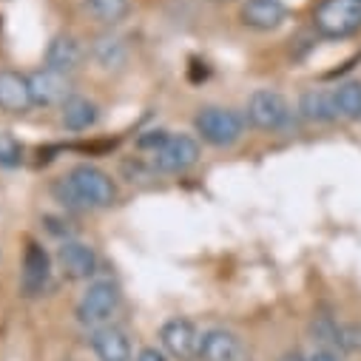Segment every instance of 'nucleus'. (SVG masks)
Returning a JSON list of instances; mask_svg holds the SVG:
<instances>
[{
	"mask_svg": "<svg viewBox=\"0 0 361 361\" xmlns=\"http://www.w3.org/2000/svg\"><path fill=\"white\" fill-rule=\"evenodd\" d=\"M23 162V145L15 140V134L0 131V165L4 168H18Z\"/></svg>",
	"mask_w": 361,
	"mask_h": 361,
	"instance_id": "21",
	"label": "nucleus"
},
{
	"mask_svg": "<svg viewBox=\"0 0 361 361\" xmlns=\"http://www.w3.org/2000/svg\"><path fill=\"white\" fill-rule=\"evenodd\" d=\"M242 23L247 29H256V32H274L285 23L288 18V9L282 0H245V6L239 12Z\"/></svg>",
	"mask_w": 361,
	"mask_h": 361,
	"instance_id": "12",
	"label": "nucleus"
},
{
	"mask_svg": "<svg viewBox=\"0 0 361 361\" xmlns=\"http://www.w3.org/2000/svg\"><path fill=\"white\" fill-rule=\"evenodd\" d=\"M134 361H165V355L157 350V347H145V350H140L137 353V358Z\"/></svg>",
	"mask_w": 361,
	"mask_h": 361,
	"instance_id": "25",
	"label": "nucleus"
},
{
	"mask_svg": "<svg viewBox=\"0 0 361 361\" xmlns=\"http://www.w3.org/2000/svg\"><path fill=\"white\" fill-rule=\"evenodd\" d=\"M85 9L94 20H100L106 26H117L120 20L128 18L131 0H85Z\"/></svg>",
	"mask_w": 361,
	"mask_h": 361,
	"instance_id": "20",
	"label": "nucleus"
},
{
	"mask_svg": "<svg viewBox=\"0 0 361 361\" xmlns=\"http://www.w3.org/2000/svg\"><path fill=\"white\" fill-rule=\"evenodd\" d=\"M92 350L97 361H131V341L120 327L103 324L92 336Z\"/></svg>",
	"mask_w": 361,
	"mask_h": 361,
	"instance_id": "15",
	"label": "nucleus"
},
{
	"mask_svg": "<svg viewBox=\"0 0 361 361\" xmlns=\"http://www.w3.org/2000/svg\"><path fill=\"white\" fill-rule=\"evenodd\" d=\"M51 194H54V200H57L63 208H68V211H80V208H82L77 191H74L71 183H68V176H60V179H57V183L51 185Z\"/></svg>",
	"mask_w": 361,
	"mask_h": 361,
	"instance_id": "22",
	"label": "nucleus"
},
{
	"mask_svg": "<svg viewBox=\"0 0 361 361\" xmlns=\"http://www.w3.org/2000/svg\"><path fill=\"white\" fill-rule=\"evenodd\" d=\"M148 159L154 162L157 173H183L200 162V142L191 134H168Z\"/></svg>",
	"mask_w": 361,
	"mask_h": 361,
	"instance_id": "6",
	"label": "nucleus"
},
{
	"mask_svg": "<svg viewBox=\"0 0 361 361\" xmlns=\"http://www.w3.org/2000/svg\"><path fill=\"white\" fill-rule=\"evenodd\" d=\"M97 117H100V111H97V106L88 100V97L71 94V97L60 106V123H63V128H68V131H88V128L97 123Z\"/></svg>",
	"mask_w": 361,
	"mask_h": 361,
	"instance_id": "17",
	"label": "nucleus"
},
{
	"mask_svg": "<svg viewBox=\"0 0 361 361\" xmlns=\"http://www.w3.org/2000/svg\"><path fill=\"white\" fill-rule=\"evenodd\" d=\"M200 338H202V333L188 319H171L159 330L162 350L176 361H197L200 358Z\"/></svg>",
	"mask_w": 361,
	"mask_h": 361,
	"instance_id": "8",
	"label": "nucleus"
},
{
	"mask_svg": "<svg viewBox=\"0 0 361 361\" xmlns=\"http://www.w3.org/2000/svg\"><path fill=\"white\" fill-rule=\"evenodd\" d=\"M299 117L307 123H333L336 103H333V88H307L299 100Z\"/></svg>",
	"mask_w": 361,
	"mask_h": 361,
	"instance_id": "16",
	"label": "nucleus"
},
{
	"mask_svg": "<svg viewBox=\"0 0 361 361\" xmlns=\"http://www.w3.org/2000/svg\"><path fill=\"white\" fill-rule=\"evenodd\" d=\"M279 361H307V358H305L302 353H296V350H293V353H285V355H279Z\"/></svg>",
	"mask_w": 361,
	"mask_h": 361,
	"instance_id": "26",
	"label": "nucleus"
},
{
	"mask_svg": "<svg viewBox=\"0 0 361 361\" xmlns=\"http://www.w3.org/2000/svg\"><path fill=\"white\" fill-rule=\"evenodd\" d=\"M49 276H51V259L49 253L37 245V242H29L26 247V256H23V276H20V290L23 296H40L49 285Z\"/></svg>",
	"mask_w": 361,
	"mask_h": 361,
	"instance_id": "10",
	"label": "nucleus"
},
{
	"mask_svg": "<svg viewBox=\"0 0 361 361\" xmlns=\"http://www.w3.org/2000/svg\"><path fill=\"white\" fill-rule=\"evenodd\" d=\"M92 54H94V60H97L103 68L111 71V68L126 66V60H128V46H126V40L117 37V35H103V37L94 40Z\"/></svg>",
	"mask_w": 361,
	"mask_h": 361,
	"instance_id": "18",
	"label": "nucleus"
},
{
	"mask_svg": "<svg viewBox=\"0 0 361 361\" xmlns=\"http://www.w3.org/2000/svg\"><path fill=\"white\" fill-rule=\"evenodd\" d=\"M85 60V49L71 35H54L46 49V68H54L60 74H74Z\"/></svg>",
	"mask_w": 361,
	"mask_h": 361,
	"instance_id": "13",
	"label": "nucleus"
},
{
	"mask_svg": "<svg viewBox=\"0 0 361 361\" xmlns=\"http://www.w3.org/2000/svg\"><path fill=\"white\" fill-rule=\"evenodd\" d=\"M361 347V327L358 324H338L336 333V350L341 353H353Z\"/></svg>",
	"mask_w": 361,
	"mask_h": 361,
	"instance_id": "23",
	"label": "nucleus"
},
{
	"mask_svg": "<svg viewBox=\"0 0 361 361\" xmlns=\"http://www.w3.org/2000/svg\"><path fill=\"white\" fill-rule=\"evenodd\" d=\"M336 114L341 120H361V80H347L333 88Z\"/></svg>",
	"mask_w": 361,
	"mask_h": 361,
	"instance_id": "19",
	"label": "nucleus"
},
{
	"mask_svg": "<svg viewBox=\"0 0 361 361\" xmlns=\"http://www.w3.org/2000/svg\"><path fill=\"white\" fill-rule=\"evenodd\" d=\"M35 109L29 77L18 71H0V111L6 114H26Z\"/></svg>",
	"mask_w": 361,
	"mask_h": 361,
	"instance_id": "11",
	"label": "nucleus"
},
{
	"mask_svg": "<svg viewBox=\"0 0 361 361\" xmlns=\"http://www.w3.org/2000/svg\"><path fill=\"white\" fill-rule=\"evenodd\" d=\"M120 307V288L111 279H97L85 288L77 302V322L85 327H103Z\"/></svg>",
	"mask_w": 361,
	"mask_h": 361,
	"instance_id": "4",
	"label": "nucleus"
},
{
	"mask_svg": "<svg viewBox=\"0 0 361 361\" xmlns=\"http://www.w3.org/2000/svg\"><path fill=\"white\" fill-rule=\"evenodd\" d=\"M29 77V88H32V100L35 106H43V109H51V106H63L68 97H71V80L68 74H60L54 68H37Z\"/></svg>",
	"mask_w": 361,
	"mask_h": 361,
	"instance_id": "9",
	"label": "nucleus"
},
{
	"mask_svg": "<svg viewBox=\"0 0 361 361\" xmlns=\"http://www.w3.org/2000/svg\"><path fill=\"white\" fill-rule=\"evenodd\" d=\"M245 117L259 131H279L290 120V106L274 88H259V92L250 94L245 106Z\"/></svg>",
	"mask_w": 361,
	"mask_h": 361,
	"instance_id": "5",
	"label": "nucleus"
},
{
	"mask_svg": "<svg viewBox=\"0 0 361 361\" xmlns=\"http://www.w3.org/2000/svg\"><path fill=\"white\" fill-rule=\"evenodd\" d=\"M242 341L222 327H211L200 338V358L197 361H239Z\"/></svg>",
	"mask_w": 361,
	"mask_h": 361,
	"instance_id": "14",
	"label": "nucleus"
},
{
	"mask_svg": "<svg viewBox=\"0 0 361 361\" xmlns=\"http://www.w3.org/2000/svg\"><path fill=\"white\" fill-rule=\"evenodd\" d=\"M194 128L197 134L214 145V148H228L233 142L242 140L245 134V117L233 109H222V106H205L197 111L194 117Z\"/></svg>",
	"mask_w": 361,
	"mask_h": 361,
	"instance_id": "1",
	"label": "nucleus"
},
{
	"mask_svg": "<svg viewBox=\"0 0 361 361\" xmlns=\"http://www.w3.org/2000/svg\"><path fill=\"white\" fill-rule=\"evenodd\" d=\"M97 253L92 245H85L80 239H63L57 247V267L68 282H85L97 274Z\"/></svg>",
	"mask_w": 361,
	"mask_h": 361,
	"instance_id": "7",
	"label": "nucleus"
},
{
	"mask_svg": "<svg viewBox=\"0 0 361 361\" xmlns=\"http://www.w3.org/2000/svg\"><path fill=\"white\" fill-rule=\"evenodd\" d=\"M313 23L322 37H350L361 29V0H322L313 15Z\"/></svg>",
	"mask_w": 361,
	"mask_h": 361,
	"instance_id": "3",
	"label": "nucleus"
},
{
	"mask_svg": "<svg viewBox=\"0 0 361 361\" xmlns=\"http://www.w3.org/2000/svg\"><path fill=\"white\" fill-rule=\"evenodd\" d=\"M66 176H68L71 188L77 191L82 208H111L117 202V185L111 183V176L103 168L80 162Z\"/></svg>",
	"mask_w": 361,
	"mask_h": 361,
	"instance_id": "2",
	"label": "nucleus"
},
{
	"mask_svg": "<svg viewBox=\"0 0 361 361\" xmlns=\"http://www.w3.org/2000/svg\"><path fill=\"white\" fill-rule=\"evenodd\" d=\"M307 361H341V358H338V353L330 350V347H316V350L307 355Z\"/></svg>",
	"mask_w": 361,
	"mask_h": 361,
	"instance_id": "24",
	"label": "nucleus"
}]
</instances>
